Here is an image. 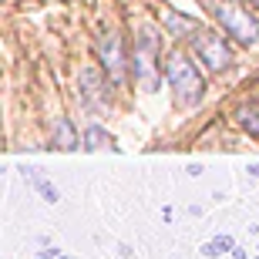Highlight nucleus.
I'll list each match as a JSON object with an SVG mask.
<instances>
[{
    "mask_svg": "<svg viewBox=\"0 0 259 259\" xmlns=\"http://www.w3.org/2000/svg\"><path fill=\"white\" fill-rule=\"evenodd\" d=\"M165 81H168V91L175 95L179 108H195L205 95V77L185 51H172L165 58Z\"/></svg>",
    "mask_w": 259,
    "mask_h": 259,
    "instance_id": "1",
    "label": "nucleus"
},
{
    "mask_svg": "<svg viewBox=\"0 0 259 259\" xmlns=\"http://www.w3.org/2000/svg\"><path fill=\"white\" fill-rule=\"evenodd\" d=\"M162 48H158V37L155 30L145 27L138 37H135V48H132V71H135V84L142 91H158L162 84Z\"/></svg>",
    "mask_w": 259,
    "mask_h": 259,
    "instance_id": "2",
    "label": "nucleus"
},
{
    "mask_svg": "<svg viewBox=\"0 0 259 259\" xmlns=\"http://www.w3.org/2000/svg\"><path fill=\"white\" fill-rule=\"evenodd\" d=\"M209 14L222 24V30L229 34L232 40L239 44H256L259 40V17L252 10H246L242 4H232V0H205Z\"/></svg>",
    "mask_w": 259,
    "mask_h": 259,
    "instance_id": "3",
    "label": "nucleus"
},
{
    "mask_svg": "<svg viewBox=\"0 0 259 259\" xmlns=\"http://www.w3.org/2000/svg\"><path fill=\"white\" fill-rule=\"evenodd\" d=\"M189 40H192L195 58L209 67L212 74H222V71L232 64V48L226 44V37H222L215 27H199Z\"/></svg>",
    "mask_w": 259,
    "mask_h": 259,
    "instance_id": "4",
    "label": "nucleus"
},
{
    "mask_svg": "<svg viewBox=\"0 0 259 259\" xmlns=\"http://www.w3.org/2000/svg\"><path fill=\"white\" fill-rule=\"evenodd\" d=\"M98 54H101V67L108 71L111 81H125V71L132 67V54L125 51V40L121 34H105V37L98 40Z\"/></svg>",
    "mask_w": 259,
    "mask_h": 259,
    "instance_id": "5",
    "label": "nucleus"
},
{
    "mask_svg": "<svg viewBox=\"0 0 259 259\" xmlns=\"http://www.w3.org/2000/svg\"><path fill=\"white\" fill-rule=\"evenodd\" d=\"M105 67L101 64H88L84 71H81V77H77V88H81V98H84V101H91V105H101V101H105L108 98V81H105Z\"/></svg>",
    "mask_w": 259,
    "mask_h": 259,
    "instance_id": "6",
    "label": "nucleus"
},
{
    "mask_svg": "<svg viewBox=\"0 0 259 259\" xmlns=\"http://www.w3.org/2000/svg\"><path fill=\"white\" fill-rule=\"evenodd\" d=\"M162 27L168 30V37H189V34H195L199 30V24H195L192 17H182V14H175V10H162Z\"/></svg>",
    "mask_w": 259,
    "mask_h": 259,
    "instance_id": "7",
    "label": "nucleus"
},
{
    "mask_svg": "<svg viewBox=\"0 0 259 259\" xmlns=\"http://www.w3.org/2000/svg\"><path fill=\"white\" fill-rule=\"evenodd\" d=\"M54 148H61V152H74V148H81V138H77L74 125L67 121V118H58L54 121Z\"/></svg>",
    "mask_w": 259,
    "mask_h": 259,
    "instance_id": "8",
    "label": "nucleus"
},
{
    "mask_svg": "<svg viewBox=\"0 0 259 259\" xmlns=\"http://www.w3.org/2000/svg\"><path fill=\"white\" fill-rule=\"evenodd\" d=\"M236 125L242 132H249L252 138H259V105L256 101H246V105L236 108Z\"/></svg>",
    "mask_w": 259,
    "mask_h": 259,
    "instance_id": "9",
    "label": "nucleus"
},
{
    "mask_svg": "<svg viewBox=\"0 0 259 259\" xmlns=\"http://www.w3.org/2000/svg\"><path fill=\"white\" fill-rule=\"evenodd\" d=\"M111 142H115V138H111L105 128H98V125H91L84 135H81V148H84V152H101V148H108Z\"/></svg>",
    "mask_w": 259,
    "mask_h": 259,
    "instance_id": "10",
    "label": "nucleus"
},
{
    "mask_svg": "<svg viewBox=\"0 0 259 259\" xmlns=\"http://www.w3.org/2000/svg\"><path fill=\"white\" fill-rule=\"evenodd\" d=\"M232 249H236V239L222 232V236H215V239H209V242H205V246H202L199 252H202L205 259H219V256H226V252H232Z\"/></svg>",
    "mask_w": 259,
    "mask_h": 259,
    "instance_id": "11",
    "label": "nucleus"
},
{
    "mask_svg": "<svg viewBox=\"0 0 259 259\" xmlns=\"http://www.w3.org/2000/svg\"><path fill=\"white\" fill-rule=\"evenodd\" d=\"M34 189H37V192L44 195V202H58V199H61V192L48 182V179H34Z\"/></svg>",
    "mask_w": 259,
    "mask_h": 259,
    "instance_id": "12",
    "label": "nucleus"
},
{
    "mask_svg": "<svg viewBox=\"0 0 259 259\" xmlns=\"http://www.w3.org/2000/svg\"><path fill=\"white\" fill-rule=\"evenodd\" d=\"M229 256H232V259H249V252L242 249V246H236V249H232V252H229Z\"/></svg>",
    "mask_w": 259,
    "mask_h": 259,
    "instance_id": "13",
    "label": "nucleus"
},
{
    "mask_svg": "<svg viewBox=\"0 0 259 259\" xmlns=\"http://www.w3.org/2000/svg\"><path fill=\"white\" fill-rule=\"evenodd\" d=\"M249 175H252V179H259V162H252V165H249Z\"/></svg>",
    "mask_w": 259,
    "mask_h": 259,
    "instance_id": "14",
    "label": "nucleus"
},
{
    "mask_svg": "<svg viewBox=\"0 0 259 259\" xmlns=\"http://www.w3.org/2000/svg\"><path fill=\"white\" fill-rule=\"evenodd\" d=\"M54 259H74V256H67V252H58V256H54Z\"/></svg>",
    "mask_w": 259,
    "mask_h": 259,
    "instance_id": "15",
    "label": "nucleus"
},
{
    "mask_svg": "<svg viewBox=\"0 0 259 259\" xmlns=\"http://www.w3.org/2000/svg\"><path fill=\"white\" fill-rule=\"evenodd\" d=\"M252 7H256V14H259V0H252Z\"/></svg>",
    "mask_w": 259,
    "mask_h": 259,
    "instance_id": "16",
    "label": "nucleus"
},
{
    "mask_svg": "<svg viewBox=\"0 0 259 259\" xmlns=\"http://www.w3.org/2000/svg\"><path fill=\"white\" fill-rule=\"evenodd\" d=\"M256 259H259V256H256Z\"/></svg>",
    "mask_w": 259,
    "mask_h": 259,
    "instance_id": "17",
    "label": "nucleus"
}]
</instances>
